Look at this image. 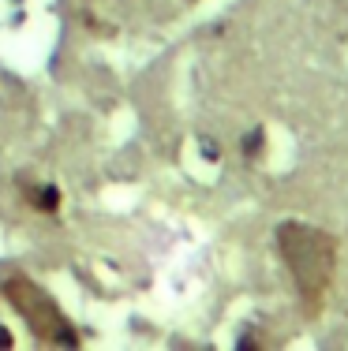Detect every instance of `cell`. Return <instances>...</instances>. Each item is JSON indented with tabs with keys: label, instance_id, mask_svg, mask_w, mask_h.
Listing matches in <instances>:
<instances>
[{
	"label": "cell",
	"instance_id": "6da1fadb",
	"mask_svg": "<svg viewBox=\"0 0 348 351\" xmlns=\"http://www.w3.org/2000/svg\"><path fill=\"white\" fill-rule=\"evenodd\" d=\"M277 254L296 284L303 314L318 317L322 303H326V291L334 284V269H337V239L329 232L314 228V224L285 221L277 228Z\"/></svg>",
	"mask_w": 348,
	"mask_h": 351
},
{
	"label": "cell",
	"instance_id": "7a4b0ae2",
	"mask_svg": "<svg viewBox=\"0 0 348 351\" xmlns=\"http://www.w3.org/2000/svg\"><path fill=\"white\" fill-rule=\"evenodd\" d=\"M0 291H4V299L12 303V311L27 322V329L34 332V340L53 344V348H76L79 344L76 325L64 317V311L56 306V299L49 295L41 284L23 277V273H8L4 284H0Z\"/></svg>",
	"mask_w": 348,
	"mask_h": 351
},
{
	"label": "cell",
	"instance_id": "3957f363",
	"mask_svg": "<svg viewBox=\"0 0 348 351\" xmlns=\"http://www.w3.org/2000/svg\"><path fill=\"white\" fill-rule=\"evenodd\" d=\"M27 198H30V206L41 213H56L60 210V195H56V187H27Z\"/></svg>",
	"mask_w": 348,
	"mask_h": 351
}]
</instances>
